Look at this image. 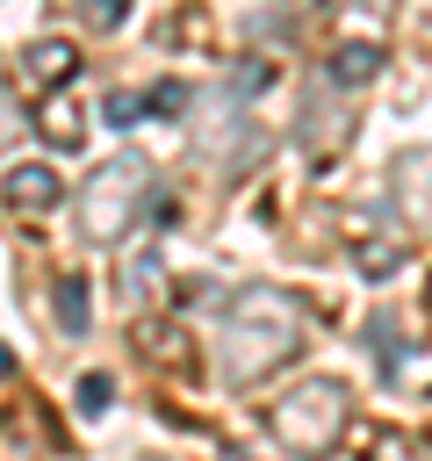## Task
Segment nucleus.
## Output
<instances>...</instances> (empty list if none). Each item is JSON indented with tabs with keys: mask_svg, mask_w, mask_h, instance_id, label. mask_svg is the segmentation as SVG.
Wrapping results in <instances>:
<instances>
[{
	"mask_svg": "<svg viewBox=\"0 0 432 461\" xmlns=\"http://www.w3.org/2000/svg\"><path fill=\"white\" fill-rule=\"evenodd\" d=\"M79 22H86L94 36H115V29L130 22V0H79Z\"/></svg>",
	"mask_w": 432,
	"mask_h": 461,
	"instance_id": "dca6fc26",
	"label": "nucleus"
},
{
	"mask_svg": "<svg viewBox=\"0 0 432 461\" xmlns=\"http://www.w3.org/2000/svg\"><path fill=\"white\" fill-rule=\"evenodd\" d=\"M187 108H194V86H180V79H158V86H144V115L173 122V115H187Z\"/></svg>",
	"mask_w": 432,
	"mask_h": 461,
	"instance_id": "ddd939ff",
	"label": "nucleus"
},
{
	"mask_svg": "<svg viewBox=\"0 0 432 461\" xmlns=\"http://www.w3.org/2000/svg\"><path fill=\"white\" fill-rule=\"evenodd\" d=\"M72 72H79V50H72L65 36H36V43L14 58V79H22V86H36V94H65V86H72Z\"/></svg>",
	"mask_w": 432,
	"mask_h": 461,
	"instance_id": "423d86ee",
	"label": "nucleus"
},
{
	"mask_svg": "<svg viewBox=\"0 0 432 461\" xmlns=\"http://www.w3.org/2000/svg\"><path fill=\"white\" fill-rule=\"evenodd\" d=\"M302 353V303L281 288H238L216 324V375L230 389H259Z\"/></svg>",
	"mask_w": 432,
	"mask_h": 461,
	"instance_id": "f257e3e1",
	"label": "nucleus"
},
{
	"mask_svg": "<svg viewBox=\"0 0 432 461\" xmlns=\"http://www.w3.org/2000/svg\"><path fill=\"white\" fill-rule=\"evenodd\" d=\"M144 202H151V158H144V151H115L101 173H86V187H79V202H72L79 238L122 245V238L137 230V209H144Z\"/></svg>",
	"mask_w": 432,
	"mask_h": 461,
	"instance_id": "7ed1b4c3",
	"label": "nucleus"
},
{
	"mask_svg": "<svg viewBox=\"0 0 432 461\" xmlns=\"http://www.w3.org/2000/svg\"><path fill=\"white\" fill-rule=\"evenodd\" d=\"M7 375H14V353H7V346H0V382H7Z\"/></svg>",
	"mask_w": 432,
	"mask_h": 461,
	"instance_id": "412c9836",
	"label": "nucleus"
},
{
	"mask_svg": "<svg viewBox=\"0 0 432 461\" xmlns=\"http://www.w3.org/2000/svg\"><path fill=\"white\" fill-rule=\"evenodd\" d=\"M36 130H43L58 151H79V137H86V122H79V108H72V94H43V115H36Z\"/></svg>",
	"mask_w": 432,
	"mask_h": 461,
	"instance_id": "9d476101",
	"label": "nucleus"
},
{
	"mask_svg": "<svg viewBox=\"0 0 432 461\" xmlns=\"http://www.w3.org/2000/svg\"><path fill=\"white\" fill-rule=\"evenodd\" d=\"M144 209H151V230H173V223H180V202H173V194H151Z\"/></svg>",
	"mask_w": 432,
	"mask_h": 461,
	"instance_id": "6ab92c4d",
	"label": "nucleus"
},
{
	"mask_svg": "<svg viewBox=\"0 0 432 461\" xmlns=\"http://www.w3.org/2000/svg\"><path fill=\"white\" fill-rule=\"evenodd\" d=\"M324 94H331V86H317V94H310L302 130H295L310 158H331V144H346V137H353V122H346V115H331V101H324Z\"/></svg>",
	"mask_w": 432,
	"mask_h": 461,
	"instance_id": "6e6552de",
	"label": "nucleus"
},
{
	"mask_svg": "<svg viewBox=\"0 0 432 461\" xmlns=\"http://www.w3.org/2000/svg\"><path fill=\"white\" fill-rule=\"evenodd\" d=\"M252 94L238 86V79H216L209 94H194V108L202 115H187V151L202 158V166H216V173H238V166H252L259 158V122H252V108H245Z\"/></svg>",
	"mask_w": 432,
	"mask_h": 461,
	"instance_id": "20e7f679",
	"label": "nucleus"
},
{
	"mask_svg": "<svg viewBox=\"0 0 432 461\" xmlns=\"http://www.w3.org/2000/svg\"><path fill=\"white\" fill-rule=\"evenodd\" d=\"M382 202L396 216V238H432V144L403 151L382 180Z\"/></svg>",
	"mask_w": 432,
	"mask_h": 461,
	"instance_id": "39448f33",
	"label": "nucleus"
},
{
	"mask_svg": "<svg viewBox=\"0 0 432 461\" xmlns=\"http://www.w3.org/2000/svg\"><path fill=\"white\" fill-rule=\"evenodd\" d=\"M353 267L374 274V281L396 274V267H403V238H360V245H353Z\"/></svg>",
	"mask_w": 432,
	"mask_h": 461,
	"instance_id": "f8f14e48",
	"label": "nucleus"
},
{
	"mask_svg": "<svg viewBox=\"0 0 432 461\" xmlns=\"http://www.w3.org/2000/svg\"><path fill=\"white\" fill-rule=\"evenodd\" d=\"M382 65H389V58H382V43H338V50L324 58V79L346 94V86H367V79H382Z\"/></svg>",
	"mask_w": 432,
	"mask_h": 461,
	"instance_id": "1a4fd4ad",
	"label": "nucleus"
},
{
	"mask_svg": "<svg viewBox=\"0 0 432 461\" xmlns=\"http://www.w3.org/2000/svg\"><path fill=\"white\" fill-rule=\"evenodd\" d=\"M58 166H43V158H14L7 173H0V202L7 209H22V216H43V209H58Z\"/></svg>",
	"mask_w": 432,
	"mask_h": 461,
	"instance_id": "0eeeda50",
	"label": "nucleus"
},
{
	"mask_svg": "<svg viewBox=\"0 0 432 461\" xmlns=\"http://www.w3.org/2000/svg\"><path fill=\"white\" fill-rule=\"evenodd\" d=\"M101 122H108V130L144 122V94H108V101H101Z\"/></svg>",
	"mask_w": 432,
	"mask_h": 461,
	"instance_id": "f3484780",
	"label": "nucleus"
},
{
	"mask_svg": "<svg viewBox=\"0 0 432 461\" xmlns=\"http://www.w3.org/2000/svg\"><path fill=\"white\" fill-rule=\"evenodd\" d=\"M151 288H158V259L137 252V259H130V295H151Z\"/></svg>",
	"mask_w": 432,
	"mask_h": 461,
	"instance_id": "a211bd4d",
	"label": "nucleus"
},
{
	"mask_svg": "<svg viewBox=\"0 0 432 461\" xmlns=\"http://www.w3.org/2000/svg\"><path fill=\"white\" fill-rule=\"evenodd\" d=\"M274 439L295 454V461H324V454H338V439H346V425H353V389L338 382V375H302L281 403H274Z\"/></svg>",
	"mask_w": 432,
	"mask_h": 461,
	"instance_id": "f03ea898",
	"label": "nucleus"
},
{
	"mask_svg": "<svg viewBox=\"0 0 432 461\" xmlns=\"http://www.w3.org/2000/svg\"><path fill=\"white\" fill-rule=\"evenodd\" d=\"M367 346H374V360H382V375L396 382V375H403V353H410V346H396V317H389V310H382V317L367 324Z\"/></svg>",
	"mask_w": 432,
	"mask_h": 461,
	"instance_id": "4468645a",
	"label": "nucleus"
},
{
	"mask_svg": "<svg viewBox=\"0 0 432 461\" xmlns=\"http://www.w3.org/2000/svg\"><path fill=\"white\" fill-rule=\"evenodd\" d=\"M331 7H360V14H382L389 0H331Z\"/></svg>",
	"mask_w": 432,
	"mask_h": 461,
	"instance_id": "aec40b11",
	"label": "nucleus"
},
{
	"mask_svg": "<svg viewBox=\"0 0 432 461\" xmlns=\"http://www.w3.org/2000/svg\"><path fill=\"white\" fill-rule=\"evenodd\" d=\"M108 403H115V375H101V367H94V375H79V389H72V411H79V418H101Z\"/></svg>",
	"mask_w": 432,
	"mask_h": 461,
	"instance_id": "2eb2a0df",
	"label": "nucleus"
},
{
	"mask_svg": "<svg viewBox=\"0 0 432 461\" xmlns=\"http://www.w3.org/2000/svg\"><path fill=\"white\" fill-rule=\"evenodd\" d=\"M50 310H58V331H65V339H86V324H94V303H86V281H79V274H65V281H58Z\"/></svg>",
	"mask_w": 432,
	"mask_h": 461,
	"instance_id": "9b49d317",
	"label": "nucleus"
}]
</instances>
